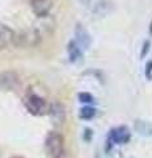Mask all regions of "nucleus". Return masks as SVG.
<instances>
[{"label":"nucleus","instance_id":"11","mask_svg":"<svg viewBox=\"0 0 152 158\" xmlns=\"http://www.w3.org/2000/svg\"><path fill=\"white\" fill-rule=\"evenodd\" d=\"M95 108H93V107H89V106H86V107H83L81 108V111H80V117L83 118V120H90V118H93L95 116Z\"/></svg>","mask_w":152,"mask_h":158},{"label":"nucleus","instance_id":"4","mask_svg":"<svg viewBox=\"0 0 152 158\" xmlns=\"http://www.w3.org/2000/svg\"><path fill=\"white\" fill-rule=\"evenodd\" d=\"M109 138H110L111 142H114V144H126V142L130 141L131 133H130L127 127H118V128L111 129Z\"/></svg>","mask_w":152,"mask_h":158},{"label":"nucleus","instance_id":"17","mask_svg":"<svg viewBox=\"0 0 152 158\" xmlns=\"http://www.w3.org/2000/svg\"><path fill=\"white\" fill-rule=\"evenodd\" d=\"M150 32H151V34H152V23H151V28H150Z\"/></svg>","mask_w":152,"mask_h":158},{"label":"nucleus","instance_id":"6","mask_svg":"<svg viewBox=\"0 0 152 158\" xmlns=\"http://www.w3.org/2000/svg\"><path fill=\"white\" fill-rule=\"evenodd\" d=\"M15 40V32L6 24L0 23V50L6 49Z\"/></svg>","mask_w":152,"mask_h":158},{"label":"nucleus","instance_id":"9","mask_svg":"<svg viewBox=\"0 0 152 158\" xmlns=\"http://www.w3.org/2000/svg\"><path fill=\"white\" fill-rule=\"evenodd\" d=\"M50 115L53 118V123L54 124H62L63 120H65V110L61 104H54L50 107Z\"/></svg>","mask_w":152,"mask_h":158},{"label":"nucleus","instance_id":"2","mask_svg":"<svg viewBox=\"0 0 152 158\" xmlns=\"http://www.w3.org/2000/svg\"><path fill=\"white\" fill-rule=\"evenodd\" d=\"M45 149L50 158H58L63 154V137L58 132H49L45 138Z\"/></svg>","mask_w":152,"mask_h":158},{"label":"nucleus","instance_id":"13","mask_svg":"<svg viewBox=\"0 0 152 158\" xmlns=\"http://www.w3.org/2000/svg\"><path fill=\"white\" fill-rule=\"evenodd\" d=\"M144 74H145V78L148 79V81H152V59H151V61L147 62Z\"/></svg>","mask_w":152,"mask_h":158},{"label":"nucleus","instance_id":"16","mask_svg":"<svg viewBox=\"0 0 152 158\" xmlns=\"http://www.w3.org/2000/svg\"><path fill=\"white\" fill-rule=\"evenodd\" d=\"M58 158H69V157H67L66 154H65V153H63V154H61L60 157H58Z\"/></svg>","mask_w":152,"mask_h":158},{"label":"nucleus","instance_id":"14","mask_svg":"<svg viewBox=\"0 0 152 158\" xmlns=\"http://www.w3.org/2000/svg\"><path fill=\"white\" fill-rule=\"evenodd\" d=\"M150 45H151V42L150 41H144V44H143V50H141V58H143L147 53H148V50H150Z\"/></svg>","mask_w":152,"mask_h":158},{"label":"nucleus","instance_id":"1","mask_svg":"<svg viewBox=\"0 0 152 158\" xmlns=\"http://www.w3.org/2000/svg\"><path fill=\"white\" fill-rule=\"evenodd\" d=\"M24 106H25L27 111L29 113H32L35 116L44 115V113L48 112V110H50L48 107L46 102L44 100V98H41L40 95H37L35 92L27 94V96L24 98Z\"/></svg>","mask_w":152,"mask_h":158},{"label":"nucleus","instance_id":"12","mask_svg":"<svg viewBox=\"0 0 152 158\" xmlns=\"http://www.w3.org/2000/svg\"><path fill=\"white\" fill-rule=\"evenodd\" d=\"M78 98H80V102H82V103H93L94 102V98H93V95H90L89 92H81L80 95H78Z\"/></svg>","mask_w":152,"mask_h":158},{"label":"nucleus","instance_id":"18","mask_svg":"<svg viewBox=\"0 0 152 158\" xmlns=\"http://www.w3.org/2000/svg\"><path fill=\"white\" fill-rule=\"evenodd\" d=\"M12 158H23V157H12Z\"/></svg>","mask_w":152,"mask_h":158},{"label":"nucleus","instance_id":"15","mask_svg":"<svg viewBox=\"0 0 152 158\" xmlns=\"http://www.w3.org/2000/svg\"><path fill=\"white\" fill-rule=\"evenodd\" d=\"M80 2H81L82 4H85V6H87V4L90 3V0H80Z\"/></svg>","mask_w":152,"mask_h":158},{"label":"nucleus","instance_id":"10","mask_svg":"<svg viewBox=\"0 0 152 158\" xmlns=\"http://www.w3.org/2000/svg\"><path fill=\"white\" fill-rule=\"evenodd\" d=\"M135 131L141 136H152V124L144 120H136L135 121Z\"/></svg>","mask_w":152,"mask_h":158},{"label":"nucleus","instance_id":"7","mask_svg":"<svg viewBox=\"0 0 152 158\" xmlns=\"http://www.w3.org/2000/svg\"><path fill=\"white\" fill-rule=\"evenodd\" d=\"M76 42L81 49H87L90 45V34L81 24H78L76 28Z\"/></svg>","mask_w":152,"mask_h":158},{"label":"nucleus","instance_id":"5","mask_svg":"<svg viewBox=\"0 0 152 158\" xmlns=\"http://www.w3.org/2000/svg\"><path fill=\"white\" fill-rule=\"evenodd\" d=\"M29 4H31L32 11L35 12L37 16L44 17L50 12L53 0H29Z\"/></svg>","mask_w":152,"mask_h":158},{"label":"nucleus","instance_id":"3","mask_svg":"<svg viewBox=\"0 0 152 158\" xmlns=\"http://www.w3.org/2000/svg\"><path fill=\"white\" fill-rule=\"evenodd\" d=\"M20 86V78L13 71H4L0 74V87L7 91H13Z\"/></svg>","mask_w":152,"mask_h":158},{"label":"nucleus","instance_id":"8","mask_svg":"<svg viewBox=\"0 0 152 158\" xmlns=\"http://www.w3.org/2000/svg\"><path fill=\"white\" fill-rule=\"evenodd\" d=\"M67 53H69V59L70 62L76 63L78 61H81L83 54H82V49L78 46V44L76 41H70L67 45Z\"/></svg>","mask_w":152,"mask_h":158}]
</instances>
